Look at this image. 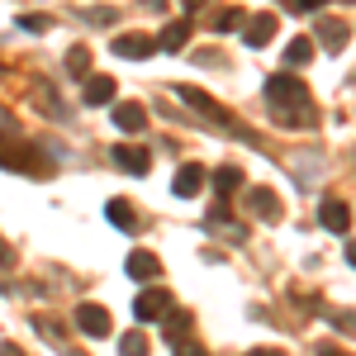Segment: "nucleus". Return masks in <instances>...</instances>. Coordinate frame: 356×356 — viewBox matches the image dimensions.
Here are the masks:
<instances>
[{"mask_svg":"<svg viewBox=\"0 0 356 356\" xmlns=\"http://www.w3.org/2000/svg\"><path fill=\"white\" fill-rule=\"evenodd\" d=\"M266 105L275 110V124L280 129H304V124H314V95H309V86L295 81L290 72H280L266 81Z\"/></svg>","mask_w":356,"mask_h":356,"instance_id":"obj_1","label":"nucleus"},{"mask_svg":"<svg viewBox=\"0 0 356 356\" xmlns=\"http://www.w3.org/2000/svg\"><path fill=\"white\" fill-rule=\"evenodd\" d=\"M29 157H38L33 147H19V143H5V134H0V166L5 171H24V176H43L48 166H33Z\"/></svg>","mask_w":356,"mask_h":356,"instance_id":"obj_2","label":"nucleus"},{"mask_svg":"<svg viewBox=\"0 0 356 356\" xmlns=\"http://www.w3.org/2000/svg\"><path fill=\"white\" fill-rule=\"evenodd\" d=\"M76 328H81L86 337H110V332H114L110 309H100V304H81V309H76Z\"/></svg>","mask_w":356,"mask_h":356,"instance_id":"obj_3","label":"nucleus"},{"mask_svg":"<svg viewBox=\"0 0 356 356\" xmlns=\"http://www.w3.org/2000/svg\"><path fill=\"white\" fill-rule=\"evenodd\" d=\"M318 223H323L328 233H347V228H352V209H347V200L323 195V204H318Z\"/></svg>","mask_w":356,"mask_h":356,"instance_id":"obj_4","label":"nucleus"},{"mask_svg":"<svg viewBox=\"0 0 356 356\" xmlns=\"http://www.w3.org/2000/svg\"><path fill=\"white\" fill-rule=\"evenodd\" d=\"M134 314L143 318V323H157V318L171 314V295H166V290H143V295L134 300Z\"/></svg>","mask_w":356,"mask_h":356,"instance_id":"obj_5","label":"nucleus"},{"mask_svg":"<svg viewBox=\"0 0 356 356\" xmlns=\"http://www.w3.org/2000/svg\"><path fill=\"white\" fill-rule=\"evenodd\" d=\"M114 53H119V57H134V62H143V57L157 53V38H152V33H119V38H114Z\"/></svg>","mask_w":356,"mask_h":356,"instance_id":"obj_6","label":"nucleus"},{"mask_svg":"<svg viewBox=\"0 0 356 356\" xmlns=\"http://www.w3.org/2000/svg\"><path fill=\"white\" fill-rule=\"evenodd\" d=\"M110 157L119 162V171H129V176H147V171H152V152H143V147H124V143H119Z\"/></svg>","mask_w":356,"mask_h":356,"instance_id":"obj_7","label":"nucleus"},{"mask_svg":"<svg viewBox=\"0 0 356 356\" xmlns=\"http://www.w3.org/2000/svg\"><path fill=\"white\" fill-rule=\"evenodd\" d=\"M114 124H119L124 134H143V129H147V110H143L138 100H124V105H114Z\"/></svg>","mask_w":356,"mask_h":356,"instance_id":"obj_8","label":"nucleus"},{"mask_svg":"<svg viewBox=\"0 0 356 356\" xmlns=\"http://www.w3.org/2000/svg\"><path fill=\"white\" fill-rule=\"evenodd\" d=\"M191 19H186V15H181V19H171V24L162 29V38H157V48H166V53H181V48H186V43H191Z\"/></svg>","mask_w":356,"mask_h":356,"instance_id":"obj_9","label":"nucleus"},{"mask_svg":"<svg viewBox=\"0 0 356 356\" xmlns=\"http://www.w3.org/2000/svg\"><path fill=\"white\" fill-rule=\"evenodd\" d=\"M200 186H204V166H181V171H176V181H171V191L181 195V200H195V195H200Z\"/></svg>","mask_w":356,"mask_h":356,"instance_id":"obj_10","label":"nucleus"},{"mask_svg":"<svg viewBox=\"0 0 356 356\" xmlns=\"http://www.w3.org/2000/svg\"><path fill=\"white\" fill-rule=\"evenodd\" d=\"M181 100H186L191 110H200V114H209V119H219V124H228V110H223V105H214L204 90H195V86H181Z\"/></svg>","mask_w":356,"mask_h":356,"instance_id":"obj_11","label":"nucleus"},{"mask_svg":"<svg viewBox=\"0 0 356 356\" xmlns=\"http://www.w3.org/2000/svg\"><path fill=\"white\" fill-rule=\"evenodd\" d=\"M81 100L86 105H114V81L110 76H86L81 81Z\"/></svg>","mask_w":356,"mask_h":356,"instance_id":"obj_12","label":"nucleus"},{"mask_svg":"<svg viewBox=\"0 0 356 356\" xmlns=\"http://www.w3.org/2000/svg\"><path fill=\"white\" fill-rule=\"evenodd\" d=\"M271 38H275V15H252L247 19V43L252 48H266Z\"/></svg>","mask_w":356,"mask_h":356,"instance_id":"obj_13","label":"nucleus"},{"mask_svg":"<svg viewBox=\"0 0 356 356\" xmlns=\"http://www.w3.org/2000/svg\"><path fill=\"white\" fill-rule=\"evenodd\" d=\"M247 204H252V214H261V219H280V200H275V191H266V186H257V191L247 195Z\"/></svg>","mask_w":356,"mask_h":356,"instance_id":"obj_14","label":"nucleus"},{"mask_svg":"<svg viewBox=\"0 0 356 356\" xmlns=\"http://www.w3.org/2000/svg\"><path fill=\"white\" fill-rule=\"evenodd\" d=\"M314 29H318V38H323L328 53H337V48L347 43V24H342V19H314Z\"/></svg>","mask_w":356,"mask_h":356,"instance_id":"obj_15","label":"nucleus"},{"mask_svg":"<svg viewBox=\"0 0 356 356\" xmlns=\"http://www.w3.org/2000/svg\"><path fill=\"white\" fill-rule=\"evenodd\" d=\"M214 191H219L223 200H233V195L243 191V166H219V171H214Z\"/></svg>","mask_w":356,"mask_h":356,"instance_id":"obj_16","label":"nucleus"},{"mask_svg":"<svg viewBox=\"0 0 356 356\" xmlns=\"http://www.w3.org/2000/svg\"><path fill=\"white\" fill-rule=\"evenodd\" d=\"M157 271H162V261H157L152 252H143V247H138L134 257H129V275H134V280H152Z\"/></svg>","mask_w":356,"mask_h":356,"instance_id":"obj_17","label":"nucleus"},{"mask_svg":"<svg viewBox=\"0 0 356 356\" xmlns=\"http://www.w3.org/2000/svg\"><path fill=\"white\" fill-rule=\"evenodd\" d=\"M105 219H110L114 228H124V233H129V228L138 223V214H134V204H129V200H110V204H105Z\"/></svg>","mask_w":356,"mask_h":356,"instance_id":"obj_18","label":"nucleus"},{"mask_svg":"<svg viewBox=\"0 0 356 356\" xmlns=\"http://www.w3.org/2000/svg\"><path fill=\"white\" fill-rule=\"evenodd\" d=\"M162 323H166V337H171V342H186V332H191L195 318H191V309H171Z\"/></svg>","mask_w":356,"mask_h":356,"instance_id":"obj_19","label":"nucleus"},{"mask_svg":"<svg viewBox=\"0 0 356 356\" xmlns=\"http://www.w3.org/2000/svg\"><path fill=\"white\" fill-rule=\"evenodd\" d=\"M314 57V38H290L285 43V67H304Z\"/></svg>","mask_w":356,"mask_h":356,"instance_id":"obj_20","label":"nucleus"},{"mask_svg":"<svg viewBox=\"0 0 356 356\" xmlns=\"http://www.w3.org/2000/svg\"><path fill=\"white\" fill-rule=\"evenodd\" d=\"M67 72H72V76H86V72H90V48H72V53H67Z\"/></svg>","mask_w":356,"mask_h":356,"instance_id":"obj_21","label":"nucleus"},{"mask_svg":"<svg viewBox=\"0 0 356 356\" xmlns=\"http://www.w3.org/2000/svg\"><path fill=\"white\" fill-rule=\"evenodd\" d=\"M119 356H147V337H143V332H124V347H119Z\"/></svg>","mask_w":356,"mask_h":356,"instance_id":"obj_22","label":"nucleus"},{"mask_svg":"<svg viewBox=\"0 0 356 356\" xmlns=\"http://www.w3.org/2000/svg\"><path fill=\"white\" fill-rule=\"evenodd\" d=\"M238 24H243L238 10H219V15H209V29H238Z\"/></svg>","mask_w":356,"mask_h":356,"instance_id":"obj_23","label":"nucleus"},{"mask_svg":"<svg viewBox=\"0 0 356 356\" xmlns=\"http://www.w3.org/2000/svg\"><path fill=\"white\" fill-rule=\"evenodd\" d=\"M171 352H176V356H209L200 342H171Z\"/></svg>","mask_w":356,"mask_h":356,"instance_id":"obj_24","label":"nucleus"},{"mask_svg":"<svg viewBox=\"0 0 356 356\" xmlns=\"http://www.w3.org/2000/svg\"><path fill=\"white\" fill-rule=\"evenodd\" d=\"M19 24H24L29 33H43V29H48V19H43V15H24V19H19Z\"/></svg>","mask_w":356,"mask_h":356,"instance_id":"obj_25","label":"nucleus"},{"mask_svg":"<svg viewBox=\"0 0 356 356\" xmlns=\"http://www.w3.org/2000/svg\"><path fill=\"white\" fill-rule=\"evenodd\" d=\"M328 318H332L342 332H356V314H328Z\"/></svg>","mask_w":356,"mask_h":356,"instance_id":"obj_26","label":"nucleus"},{"mask_svg":"<svg viewBox=\"0 0 356 356\" xmlns=\"http://www.w3.org/2000/svg\"><path fill=\"white\" fill-rule=\"evenodd\" d=\"M290 15H314V0H285Z\"/></svg>","mask_w":356,"mask_h":356,"instance_id":"obj_27","label":"nucleus"},{"mask_svg":"<svg viewBox=\"0 0 356 356\" xmlns=\"http://www.w3.org/2000/svg\"><path fill=\"white\" fill-rule=\"evenodd\" d=\"M247 356H285L280 347H257V352H247Z\"/></svg>","mask_w":356,"mask_h":356,"instance_id":"obj_28","label":"nucleus"},{"mask_svg":"<svg viewBox=\"0 0 356 356\" xmlns=\"http://www.w3.org/2000/svg\"><path fill=\"white\" fill-rule=\"evenodd\" d=\"M0 356H24V352H19V347H10V342H5V347H0Z\"/></svg>","mask_w":356,"mask_h":356,"instance_id":"obj_29","label":"nucleus"},{"mask_svg":"<svg viewBox=\"0 0 356 356\" xmlns=\"http://www.w3.org/2000/svg\"><path fill=\"white\" fill-rule=\"evenodd\" d=\"M318 356H342V352H337V347H318Z\"/></svg>","mask_w":356,"mask_h":356,"instance_id":"obj_30","label":"nucleus"},{"mask_svg":"<svg viewBox=\"0 0 356 356\" xmlns=\"http://www.w3.org/2000/svg\"><path fill=\"white\" fill-rule=\"evenodd\" d=\"M347 261H352V266H356V243H347Z\"/></svg>","mask_w":356,"mask_h":356,"instance_id":"obj_31","label":"nucleus"},{"mask_svg":"<svg viewBox=\"0 0 356 356\" xmlns=\"http://www.w3.org/2000/svg\"><path fill=\"white\" fill-rule=\"evenodd\" d=\"M0 261H10V252H5V247H0Z\"/></svg>","mask_w":356,"mask_h":356,"instance_id":"obj_32","label":"nucleus"}]
</instances>
